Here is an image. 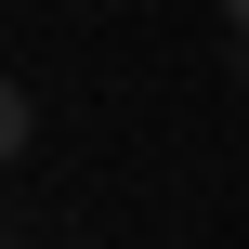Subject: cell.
I'll list each match as a JSON object with an SVG mask.
<instances>
[{"label":"cell","instance_id":"1","mask_svg":"<svg viewBox=\"0 0 249 249\" xmlns=\"http://www.w3.org/2000/svg\"><path fill=\"white\" fill-rule=\"evenodd\" d=\"M223 26H236V39H249V0H223Z\"/></svg>","mask_w":249,"mask_h":249}]
</instances>
